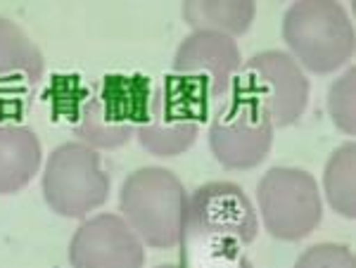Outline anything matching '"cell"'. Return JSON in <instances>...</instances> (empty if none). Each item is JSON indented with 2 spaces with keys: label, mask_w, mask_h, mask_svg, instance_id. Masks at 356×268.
I'll list each match as a JSON object with an SVG mask.
<instances>
[{
  "label": "cell",
  "mask_w": 356,
  "mask_h": 268,
  "mask_svg": "<svg viewBox=\"0 0 356 268\" xmlns=\"http://www.w3.org/2000/svg\"><path fill=\"white\" fill-rule=\"evenodd\" d=\"M122 219L138 240L154 249H171L186 237L188 190L169 169L143 167L124 181L119 192Z\"/></svg>",
  "instance_id": "6da1fadb"
},
{
  "label": "cell",
  "mask_w": 356,
  "mask_h": 268,
  "mask_svg": "<svg viewBox=\"0 0 356 268\" xmlns=\"http://www.w3.org/2000/svg\"><path fill=\"white\" fill-rule=\"evenodd\" d=\"M283 41L302 69L330 74L352 60L356 31L340 3L302 0L283 17Z\"/></svg>",
  "instance_id": "7a4b0ae2"
},
{
  "label": "cell",
  "mask_w": 356,
  "mask_h": 268,
  "mask_svg": "<svg viewBox=\"0 0 356 268\" xmlns=\"http://www.w3.org/2000/svg\"><path fill=\"white\" fill-rule=\"evenodd\" d=\"M150 100L147 78L143 76H105L81 102L74 117V133L83 145L122 147L136 135Z\"/></svg>",
  "instance_id": "3957f363"
},
{
  "label": "cell",
  "mask_w": 356,
  "mask_h": 268,
  "mask_svg": "<svg viewBox=\"0 0 356 268\" xmlns=\"http://www.w3.org/2000/svg\"><path fill=\"white\" fill-rule=\"evenodd\" d=\"M41 185L45 204L57 216L83 221L107 202L112 183L97 150L76 140L50 152Z\"/></svg>",
  "instance_id": "277c9868"
},
{
  "label": "cell",
  "mask_w": 356,
  "mask_h": 268,
  "mask_svg": "<svg viewBox=\"0 0 356 268\" xmlns=\"http://www.w3.org/2000/svg\"><path fill=\"white\" fill-rule=\"evenodd\" d=\"M207 117V98L195 85L169 76L150 93L136 138L154 157H178L191 150Z\"/></svg>",
  "instance_id": "5b68a950"
},
{
  "label": "cell",
  "mask_w": 356,
  "mask_h": 268,
  "mask_svg": "<svg viewBox=\"0 0 356 268\" xmlns=\"http://www.w3.org/2000/svg\"><path fill=\"white\" fill-rule=\"evenodd\" d=\"M257 199H259L264 228L275 240H304L323 219V199H321L318 183L304 169H268L257 185Z\"/></svg>",
  "instance_id": "8992f818"
},
{
  "label": "cell",
  "mask_w": 356,
  "mask_h": 268,
  "mask_svg": "<svg viewBox=\"0 0 356 268\" xmlns=\"http://www.w3.org/2000/svg\"><path fill=\"white\" fill-rule=\"evenodd\" d=\"M240 95L254 100L273 128L300 122L309 102V78L283 50H264L240 67Z\"/></svg>",
  "instance_id": "52a82bcc"
},
{
  "label": "cell",
  "mask_w": 356,
  "mask_h": 268,
  "mask_svg": "<svg viewBox=\"0 0 356 268\" xmlns=\"http://www.w3.org/2000/svg\"><path fill=\"white\" fill-rule=\"evenodd\" d=\"M273 131L261 107L238 93L223 102L209 124L211 155L223 169H254L271 152Z\"/></svg>",
  "instance_id": "ba28073f"
},
{
  "label": "cell",
  "mask_w": 356,
  "mask_h": 268,
  "mask_svg": "<svg viewBox=\"0 0 356 268\" xmlns=\"http://www.w3.org/2000/svg\"><path fill=\"white\" fill-rule=\"evenodd\" d=\"M228 237L250 244L259 233V216L245 190L228 181H211L188 195L186 235Z\"/></svg>",
  "instance_id": "9c48e42d"
},
{
  "label": "cell",
  "mask_w": 356,
  "mask_h": 268,
  "mask_svg": "<svg viewBox=\"0 0 356 268\" xmlns=\"http://www.w3.org/2000/svg\"><path fill=\"white\" fill-rule=\"evenodd\" d=\"M240 67L238 41L216 31H193L174 55V76L195 85L207 100L228 98Z\"/></svg>",
  "instance_id": "30bf717a"
},
{
  "label": "cell",
  "mask_w": 356,
  "mask_h": 268,
  "mask_svg": "<svg viewBox=\"0 0 356 268\" xmlns=\"http://www.w3.org/2000/svg\"><path fill=\"white\" fill-rule=\"evenodd\" d=\"M45 62L38 45L8 17H0V124L22 117L43 78Z\"/></svg>",
  "instance_id": "8fae6325"
},
{
  "label": "cell",
  "mask_w": 356,
  "mask_h": 268,
  "mask_svg": "<svg viewBox=\"0 0 356 268\" xmlns=\"http://www.w3.org/2000/svg\"><path fill=\"white\" fill-rule=\"evenodd\" d=\"M72 268H143L145 244L117 214L83 219L69 242Z\"/></svg>",
  "instance_id": "7c38bea8"
},
{
  "label": "cell",
  "mask_w": 356,
  "mask_h": 268,
  "mask_svg": "<svg viewBox=\"0 0 356 268\" xmlns=\"http://www.w3.org/2000/svg\"><path fill=\"white\" fill-rule=\"evenodd\" d=\"M43 147L38 135L22 124H0V195L24 190L38 174Z\"/></svg>",
  "instance_id": "4fadbf2b"
},
{
  "label": "cell",
  "mask_w": 356,
  "mask_h": 268,
  "mask_svg": "<svg viewBox=\"0 0 356 268\" xmlns=\"http://www.w3.org/2000/svg\"><path fill=\"white\" fill-rule=\"evenodd\" d=\"M181 12L193 31H216L235 38L252 26L257 5L252 0H191L183 5Z\"/></svg>",
  "instance_id": "5bb4252c"
},
{
  "label": "cell",
  "mask_w": 356,
  "mask_h": 268,
  "mask_svg": "<svg viewBox=\"0 0 356 268\" xmlns=\"http://www.w3.org/2000/svg\"><path fill=\"white\" fill-rule=\"evenodd\" d=\"M325 199L344 219L356 216V145L344 142L330 155L323 171Z\"/></svg>",
  "instance_id": "9a60e30c"
},
{
  "label": "cell",
  "mask_w": 356,
  "mask_h": 268,
  "mask_svg": "<svg viewBox=\"0 0 356 268\" xmlns=\"http://www.w3.org/2000/svg\"><path fill=\"white\" fill-rule=\"evenodd\" d=\"M356 69H347L328 90V114L337 128L347 135L356 133Z\"/></svg>",
  "instance_id": "2e32d148"
},
{
  "label": "cell",
  "mask_w": 356,
  "mask_h": 268,
  "mask_svg": "<svg viewBox=\"0 0 356 268\" xmlns=\"http://www.w3.org/2000/svg\"><path fill=\"white\" fill-rule=\"evenodd\" d=\"M295 268H356V259L347 244L321 242L309 247L297 259Z\"/></svg>",
  "instance_id": "e0dca14e"
},
{
  "label": "cell",
  "mask_w": 356,
  "mask_h": 268,
  "mask_svg": "<svg viewBox=\"0 0 356 268\" xmlns=\"http://www.w3.org/2000/svg\"><path fill=\"white\" fill-rule=\"evenodd\" d=\"M154 268H181V266H176V264H159V266H154Z\"/></svg>",
  "instance_id": "ac0fdd59"
}]
</instances>
